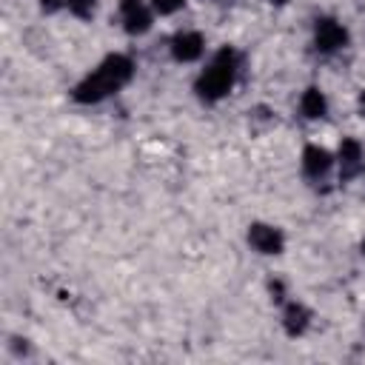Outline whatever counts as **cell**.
<instances>
[{
  "mask_svg": "<svg viewBox=\"0 0 365 365\" xmlns=\"http://www.w3.org/2000/svg\"><path fill=\"white\" fill-rule=\"evenodd\" d=\"M68 3V11L71 14H77V17H91L94 14V6H97V0H66Z\"/></svg>",
  "mask_w": 365,
  "mask_h": 365,
  "instance_id": "obj_11",
  "label": "cell"
},
{
  "mask_svg": "<svg viewBox=\"0 0 365 365\" xmlns=\"http://www.w3.org/2000/svg\"><path fill=\"white\" fill-rule=\"evenodd\" d=\"M308 319H311V314H308L305 305L291 302V305L285 308V331H288L291 336H299V334L308 328Z\"/></svg>",
  "mask_w": 365,
  "mask_h": 365,
  "instance_id": "obj_9",
  "label": "cell"
},
{
  "mask_svg": "<svg viewBox=\"0 0 365 365\" xmlns=\"http://www.w3.org/2000/svg\"><path fill=\"white\" fill-rule=\"evenodd\" d=\"M271 3H285V0H271Z\"/></svg>",
  "mask_w": 365,
  "mask_h": 365,
  "instance_id": "obj_15",
  "label": "cell"
},
{
  "mask_svg": "<svg viewBox=\"0 0 365 365\" xmlns=\"http://www.w3.org/2000/svg\"><path fill=\"white\" fill-rule=\"evenodd\" d=\"M131 74H134V63L125 54H111L74 88V100L77 103H100L108 94L120 91L131 80Z\"/></svg>",
  "mask_w": 365,
  "mask_h": 365,
  "instance_id": "obj_1",
  "label": "cell"
},
{
  "mask_svg": "<svg viewBox=\"0 0 365 365\" xmlns=\"http://www.w3.org/2000/svg\"><path fill=\"white\" fill-rule=\"evenodd\" d=\"M359 108H362V114H365V91L359 94Z\"/></svg>",
  "mask_w": 365,
  "mask_h": 365,
  "instance_id": "obj_14",
  "label": "cell"
},
{
  "mask_svg": "<svg viewBox=\"0 0 365 365\" xmlns=\"http://www.w3.org/2000/svg\"><path fill=\"white\" fill-rule=\"evenodd\" d=\"M202 37L197 34V31H180V34H174V40H171V54H174V60H180V63H191V60H197L200 54H202Z\"/></svg>",
  "mask_w": 365,
  "mask_h": 365,
  "instance_id": "obj_6",
  "label": "cell"
},
{
  "mask_svg": "<svg viewBox=\"0 0 365 365\" xmlns=\"http://www.w3.org/2000/svg\"><path fill=\"white\" fill-rule=\"evenodd\" d=\"M348 43V31L334 20V17H319L317 26H314V46L319 51H336Z\"/></svg>",
  "mask_w": 365,
  "mask_h": 365,
  "instance_id": "obj_3",
  "label": "cell"
},
{
  "mask_svg": "<svg viewBox=\"0 0 365 365\" xmlns=\"http://www.w3.org/2000/svg\"><path fill=\"white\" fill-rule=\"evenodd\" d=\"M359 171H362V148H359L356 140L345 137V140L339 143V177H342V180H351V177H356Z\"/></svg>",
  "mask_w": 365,
  "mask_h": 365,
  "instance_id": "obj_7",
  "label": "cell"
},
{
  "mask_svg": "<svg viewBox=\"0 0 365 365\" xmlns=\"http://www.w3.org/2000/svg\"><path fill=\"white\" fill-rule=\"evenodd\" d=\"M234 77H237V54L231 48H220L214 54V60L208 63V68L200 74L197 94L205 103H214V100H220V97H225L231 91Z\"/></svg>",
  "mask_w": 365,
  "mask_h": 365,
  "instance_id": "obj_2",
  "label": "cell"
},
{
  "mask_svg": "<svg viewBox=\"0 0 365 365\" xmlns=\"http://www.w3.org/2000/svg\"><path fill=\"white\" fill-rule=\"evenodd\" d=\"M154 3V9L160 11V14H171V11H177L185 0H151Z\"/></svg>",
  "mask_w": 365,
  "mask_h": 365,
  "instance_id": "obj_12",
  "label": "cell"
},
{
  "mask_svg": "<svg viewBox=\"0 0 365 365\" xmlns=\"http://www.w3.org/2000/svg\"><path fill=\"white\" fill-rule=\"evenodd\" d=\"M248 242L259 254H279L282 251V234H279V228L265 225V222H254L248 228Z\"/></svg>",
  "mask_w": 365,
  "mask_h": 365,
  "instance_id": "obj_5",
  "label": "cell"
},
{
  "mask_svg": "<svg viewBox=\"0 0 365 365\" xmlns=\"http://www.w3.org/2000/svg\"><path fill=\"white\" fill-rule=\"evenodd\" d=\"M331 154L325 151V148H319V145H308L305 148V154H302V168H305V174L311 177V180H319V177H325L328 171H331Z\"/></svg>",
  "mask_w": 365,
  "mask_h": 365,
  "instance_id": "obj_8",
  "label": "cell"
},
{
  "mask_svg": "<svg viewBox=\"0 0 365 365\" xmlns=\"http://www.w3.org/2000/svg\"><path fill=\"white\" fill-rule=\"evenodd\" d=\"M362 251H365V242H362Z\"/></svg>",
  "mask_w": 365,
  "mask_h": 365,
  "instance_id": "obj_16",
  "label": "cell"
},
{
  "mask_svg": "<svg viewBox=\"0 0 365 365\" xmlns=\"http://www.w3.org/2000/svg\"><path fill=\"white\" fill-rule=\"evenodd\" d=\"M299 108H302V114H305L308 120H317V117L325 114L328 103H325V97H322L319 88H308V91L302 94V100H299Z\"/></svg>",
  "mask_w": 365,
  "mask_h": 365,
  "instance_id": "obj_10",
  "label": "cell"
},
{
  "mask_svg": "<svg viewBox=\"0 0 365 365\" xmlns=\"http://www.w3.org/2000/svg\"><path fill=\"white\" fill-rule=\"evenodd\" d=\"M120 20L128 34H145L151 29V11L143 0H120Z\"/></svg>",
  "mask_w": 365,
  "mask_h": 365,
  "instance_id": "obj_4",
  "label": "cell"
},
{
  "mask_svg": "<svg viewBox=\"0 0 365 365\" xmlns=\"http://www.w3.org/2000/svg\"><path fill=\"white\" fill-rule=\"evenodd\" d=\"M40 9L43 11H54V9H60V0H40Z\"/></svg>",
  "mask_w": 365,
  "mask_h": 365,
  "instance_id": "obj_13",
  "label": "cell"
}]
</instances>
